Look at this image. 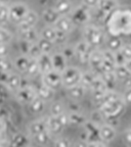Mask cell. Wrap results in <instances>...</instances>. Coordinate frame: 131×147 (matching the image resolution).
Listing matches in <instances>:
<instances>
[{
  "mask_svg": "<svg viewBox=\"0 0 131 147\" xmlns=\"http://www.w3.org/2000/svg\"><path fill=\"white\" fill-rule=\"evenodd\" d=\"M107 30L111 35L122 36L131 35V8L118 7L108 16L106 21Z\"/></svg>",
  "mask_w": 131,
  "mask_h": 147,
  "instance_id": "1",
  "label": "cell"
},
{
  "mask_svg": "<svg viewBox=\"0 0 131 147\" xmlns=\"http://www.w3.org/2000/svg\"><path fill=\"white\" fill-rule=\"evenodd\" d=\"M106 39V33L99 27L88 24L83 29V40L94 49H98L102 44H105Z\"/></svg>",
  "mask_w": 131,
  "mask_h": 147,
  "instance_id": "2",
  "label": "cell"
},
{
  "mask_svg": "<svg viewBox=\"0 0 131 147\" xmlns=\"http://www.w3.org/2000/svg\"><path fill=\"white\" fill-rule=\"evenodd\" d=\"M126 104H125L124 100L122 98V95L118 96L117 98L113 99V100L109 101L104 105H101L99 109L102 111L106 117H118L120 119L121 115L125 113L126 109Z\"/></svg>",
  "mask_w": 131,
  "mask_h": 147,
  "instance_id": "3",
  "label": "cell"
},
{
  "mask_svg": "<svg viewBox=\"0 0 131 147\" xmlns=\"http://www.w3.org/2000/svg\"><path fill=\"white\" fill-rule=\"evenodd\" d=\"M69 18H71V21L73 22L75 27L76 26H81V27L84 26L85 27L92 20L91 9L81 3L78 6L74 7L73 11L71 12Z\"/></svg>",
  "mask_w": 131,
  "mask_h": 147,
  "instance_id": "4",
  "label": "cell"
},
{
  "mask_svg": "<svg viewBox=\"0 0 131 147\" xmlns=\"http://www.w3.org/2000/svg\"><path fill=\"white\" fill-rule=\"evenodd\" d=\"M82 71L76 67H69L62 73V87L66 89L71 88L73 86H76L80 84Z\"/></svg>",
  "mask_w": 131,
  "mask_h": 147,
  "instance_id": "5",
  "label": "cell"
},
{
  "mask_svg": "<svg viewBox=\"0 0 131 147\" xmlns=\"http://www.w3.org/2000/svg\"><path fill=\"white\" fill-rule=\"evenodd\" d=\"M80 139L86 141L87 143L101 141L99 135V126L91 122L90 119H87L85 124L83 125V132L80 134Z\"/></svg>",
  "mask_w": 131,
  "mask_h": 147,
  "instance_id": "6",
  "label": "cell"
},
{
  "mask_svg": "<svg viewBox=\"0 0 131 147\" xmlns=\"http://www.w3.org/2000/svg\"><path fill=\"white\" fill-rule=\"evenodd\" d=\"M41 82L44 85L48 86L49 88L56 91L60 87H62V73L55 71V69H51L48 73L41 75Z\"/></svg>",
  "mask_w": 131,
  "mask_h": 147,
  "instance_id": "7",
  "label": "cell"
},
{
  "mask_svg": "<svg viewBox=\"0 0 131 147\" xmlns=\"http://www.w3.org/2000/svg\"><path fill=\"white\" fill-rule=\"evenodd\" d=\"M29 11H30V9L27 4L22 2L14 3V4L9 6V20L14 23H16V25H18L25 18V16H27Z\"/></svg>",
  "mask_w": 131,
  "mask_h": 147,
  "instance_id": "8",
  "label": "cell"
},
{
  "mask_svg": "<svg viewBox=\"0 0 131 147\" xmlns=\"http://www.w3.org/2000/svg\"><path fill=\"white\" fill-rule=\"evenodd\" d=\"M74 48H75V53H76L77 59H78L81 63L88 64L90 55H91L92 51L94 50V48L91 47L88 43H86L84 40L78 42L76 45L74 46Z\"/></svg>",
  "mask_w": 131,
  "mask_h": 147,
  "instance_id": "9",
  "label": "cell"
},
{
  "mask_svg": "<svg viewBox=\"0 0 131 147\" xmlns=\"http://www.w3.org/2000/svg\"><path fill=\"white\" fill-rule=\"evenodd\" d=\"M7 130L8 128H7L6 119H5L2 109L0 107V147H12L10 145L12 139L8 137Z\"/></svg>",
  "mask_w": 131,
  "mask_h": 147,
  "instance_id": "10",
  "label": "cell"
},
{
  "mask_svg": "<svg viewBox=\"0 0 131 147\" xmlns=\"http://www.w3.org/2000/svg\"><path fill=\"white\" fill-rule=\"evenodd\" d=\"M104 61V56H102V52L99 49H94L92 51L91 55H90L89 62L88 64L91 67V71H94L97 76H100L102 71H101V64Z\"/></svg>",
  "mask_w": 131,
  "mask_h": 147,
  "instance_id": "11",
  "label": "cell"
},
{
  "mask_svg": "<svg viewBox=\"0 0 131 147\" xmlns=\"http://www.w3.org/2000/svg\"><path fill=\"white\" fill-rule=\"evenodd\" d=\"M16 96H18V99L21 102L29 104L37 96L36 90H35V88L32 85L28 86V87H21L20 89H18Z\"/></svg>",
  "mask_w": 131,
  "mask_h": 147,
  "instance_id": "12",
  "label": "cell"
},
{
  "mask_svg": "<svg viewBox=\"0 0 131 147\" xmlns=\"http://www.w3.org/2000/svg\"><path fill=\"white\" fill-rule=\"evenodd\" d=\"M47 129V117H41V119H35L29 125V128H28V132H29V135L31 138H33L34 136L38 135L41 132L45 131Z\"/></svg>",
  "mask_w": 131,
  "mask_h": 147,
  "instance_id": "13",
  "label": "cell"
},
{
  "mask_svg": "<svg viewBox=\"0 0 131 147\" xmlns=\"http://www.w3.org/2000/svg\"><path fill=\"white\" fill-rule=\"evenodd\" d=\"M99 135H100L101 141L107 144V143H110L115 140L116 136H117V129L110 125L104 124L99 126Z\"/></svg>",
  "mask_w": 131,
  "mask_h": 147,
  "instance_id": "14",
  "label": "cell"
},
{
  "mask_svg": "<svg viewBox=\"0 0 131 147\" xmlns=\"http://www.w3.org/2000/svg\"><path fill=\"white\" fill-rule=\"evenodd\" d=\"M38 20H39L38 14H37L35 11H33V10H30V11L28 12L27 16H25V18H24L23 21H22L21 23L18 24L20 32H21V31L28 30V29L35 28L36 24L38 23Z\"/></svg>",
  "mask_w": 131,
  "mask_h": 147,
  "instance_id": "15",
  "label": "cell"
},
{
  "mask_svg": "<svg viewBox=\"0 0 131 147\" xmlns=\"http://www.w3.org/2000/svg\"><path fill=\"white\" fill-rule=\"evenodd\" d=\"M53 8L60 16H69L73 11L74 5L71 0H56L53 5Z\"/></svg>",
  "mask_w": 131,
  "mask_h": 147,
  "instance_id": "16",
  "label": "cell"
},
{
  "mask_svg": "<svg viewBox=\"0 0 131 147\" xmlns=\"http://www.w3.org/2000/svg\"><path fill=\"white\" fill-rule=\"evenodd\" d=\"M60 18V16L58 13V11L52 7H45L41 13L42 21L47 26H54L58 20Z\"/></svg>",
  "mask_w": 131,
  "mask_h": 147,
  "instance_id": "17",
  "label": "cell"
},
{
  "mask_svg": "<svg viewBox=\"0 0 131 147\" xmlns=\"http://www.w3.org/2000/svg\"><path fill=\"white\" fill-rule=\"evenodd\" d=\"M37 62H38V65H39L40 74L41 75L48 73L49 71L53 69L51 54H49V53H42L39 57L37 58Z\"/></svg>",
  "mask_w": 131,
  "mask_h": 147,
  "instance_id": "18",
  "label": "cell"
},
{
  "mask_svg": "<svg viewBox=\"0 0 131 147\" xmlns=\"http://www.w3.org/2000/svg\"><path fill=\"white\" fill-rule=\"evenodd\" d=\"M105 44L107 45V49L113 51V52L120 51L121 48L123 47V45H124L121 37L116 36V35H111V34H109V36H107Z\"/></svg>",
  "mask_w": 131,
  "mask_h": 147,
  "instance_id": "19",
  "label": "cell"
},
{
  "mask_svg": "<svg viewBox=\"0 0 131 147\" xmlns=\"http://www.w3.org/2000/svg\"><path fill=\"white\" fill-rule=\"evenodd\" d=\"M66 90H67L68 97L73 101H79L82 98H84V96L86 94V91H87V89L84 86L81 85V84L73 86L71 88H68Z\"/></svg>",
  "mask_w": 131,
  "mask_h": 147,
  "instance_id": "20",
  "label": "cell"
},
{
  "mask_svg": "<svg viewBox=\"0 0 131 147\" xmlns=\"http://www.w3.org/2000/svg\"><path fill=\"white\" fill-rule=\"evenodd\" d=\"M118 7H119V3L117 0H99L96 8L99 9L101 12H104L107 16H109Z\"/></svg>",
  "mask_w": 131,
  "mask_h": 147,
  "instance_id": "21",
  "label": "cell"
},
{
  "mask_svg": "<svg viewBox=\"0 0 131 147\" xmlns=\"http://www.w3.org/2000/svg\"><path fill=\"white\" fill-rule=\"evenodd\" d=\"M54 27L58 30L62 31V32L66 33L68 35L73 32V30L75 29V25L73 24V22L71 21V18L69 16H60L58 20V22L55 23Z\"/></svg>",
  "mask_w": 131,
  "mask_h": 147,
  "instance_id": "22",
  "label": "cell"
},
{
  "mask_svg": "<svg viewBox=\"0 0 131 147\" xmlns=\"http://www.w3.org/2000/svg\"><path fill=\"white\" fill-rule=\"evenodd\" d=\"M36 90V94L38 97H40L41 99H43L44 101H49L54 97L55 91L52 90L51 88H49L48 86L44 85L43 83H40V85L38 87H34Z\"/></svg>",
  "mask_w": 131,
  "mask_h": 147,
  "instance_id": "23",
  "label": "cell"
},
{
  "mask_svg": "<svg viewBox=\"0 0 131 147\" xmlns=\"http://www.w3.org/2000/svg\"><path fill=\"white\" fill-rule=\"evenodd\" d=\"M51 59H52L53 69L60 71V73H62L64 69H67L68 61L60 52H55L51 54Z\"/></svg>",
  "mask_w": 131,
  "mask_h": 147,
  "instance_id": "24",
  "label": "cell"
},
{
  "mask_svg": "<svg viewBox=\"0 0 131 147\" xmlns=\"http://www.w3.org/2000/svg\"><path fill=\"white\" fill-rule=\"evenodd\" d=\"M51 138H52V134L50 133L48 129H46L45 131L41 132L38 135L34 136L32 138L33 141L36 143L37 146L39 147H47L51 142Z\"/></svg>",
  "mask_w": 131,
  "mask_h": 147,
  "instance_id": "25",
  "label": "cell"
},
{
  "mask_svg": "<svg viewBox=\"0 0 131 147\" xmlns=\"http://www.w3.org/2000/svg\"><path fill=\"white\" fill-rule=\"evenodd\" d=\"M46 108V101L41 99L40 97L36 96L30 103H29V109L34 115H41Z\"/></svg>",
  "mask_w": 131,
  "mask_h": 147,
  "instance_id": "26",
  "label": "cell"
},
{
  "mask_svg": "<svg viewBox=\"0 0 131 147\" xmlns=\"http://www.w3.org/2000/svg\"><path fill=\"white\" fill-rule=\"evenodd\" d=\"M100 78L104 81L106 88L109 91H116V87L118 84V79L116 78L114 73H102L100 75Z\"/></svg>",
  "mask_w": 131,
  "mask_h": 147,
  "instance_id": "27",
  "label": "cell"
},
{
  "mask_svg": "<svg viewBox=\"0 0 131 147\" xmlns=\"http://www.w3.org/2000/svg\"><path fill=\"white\" fill-rule=\"evenodd\" d=\"M47 129L52 135H58L64 130V128L58 121L56 117H51V115L47 117Z\"/></svg>",
  "mask_w": 131,
  "mask_h": 147,
  "instance_id": "28",
  "label": "cell"
},
{
  "mask_svg": "<svg viewBox=\"0 0 131 147\" xmlns=\"http://www.w3.org/2000/svg\"><path fill=\"white\" fill-rule=\"evenodd\" d=\"M20 33H21V39L25 40L27 42H30V43H36L40 38V33L35 28L21 31Z\"/></svg>",
  "mask_w": 131,
  "mask_h": 147,
  "instance_id": "29",
  "label": "cell"
},
{
  "mask_svg": "<svg viewBox=\"0 0 131 147\" xmlns=\"http://www.w3.org/2000/svg\"><path fill=\"white\" fill-rule=\"evenodd\" d=\"M68 117H69V123L70 125L76 127H83L87 121V117L81 113H69L68 111Z\"/></svg>",
  "mask_w": 131,
  "mask_h": 147,
  "instance_id": "30",
  "label": "cell"
},
{
  "mask_svg": "<svg viewBox=\"0 0 131 147\" xmlns=\"http://www.w3.org/2000/svg\"><path fill=\"white\" fill-rule=\"evenodd\" d=\"M21 81L22 79L20 78L18 75H16L14 73H8L6 76L5 83H6V85L8 86V88L10 90H18L21 87Z\"/></svg>",
  "mask_w": 131,
  "mask_h": 147,
  "instance_id": "31",
  "label": "cell"
},
{
  "mask_svg": "<svg viewBox=\"0 0 131 147\" xmlns=\"http://www.w3.org/2000/svg\"><path fill=\"white\" fill-rule=\"evenodd\" d=\"M40 37L43 38L45 40H48V41L52 42L54 44L55 41V37H56V29H55L54 26H46L40 32Z\"/></svg>",
  "mask_w": 131,
  "mask_h": 147,
  "instance_id": "32",
  "label": "cell"
},
{
  "mask_svg": "<svg viewBox=\"0 0 131 147\" xmlns=\"http://www.w3.org/2000/svg\"><path fill=\"white\" fill-rule=\"evenodd\" d=\"M32 58L29 57L28 55H22L20 57L16 58V62H14V67L18 69V71L21 73H26L27 71V69L30 64V61Z\"/></svg>",
  "mask_w": 131,
  "mask_h": 147,
  "instance_id": "33",
  "label": "cell"
},
{
  "mask_svg": "<svg viewBox=\"0 0 131 147\" xmlns=\"http://www.w3.org/2000/svg\"><path fill=\"white\" fill-rule=\"evenodd\" d=\"M113 73L115 74L116 78L118 79L119 82H124L131 77V73L127 69L125 65H116Z\"/></svg>",
  "mask_w": 131,
  "mask_h": 147,
  "instance_id": "34",
  "label": "cell"
},
{
  "mask_svg": "<svg viewBox=\"0 0 131 147\" xmlns=\"http://www.w3.org/2000/svg\"><path fill=\"white\" fill-rule=\"evenodd\" d=\"M12 147H29L30 146V139L29 137L23 134H18V136L14 137L10 141Z\"/></svg>",
  "mask_w": 131,
  "mask_h": 147,
  "instance_id": "35",
  "label": "cell"
},
{
  "mask_svg": "<svg viewBox=\"0 0 131 147\" xmlns=\"http://www.w3.org/2000/svg\"><path fill=\"white\" fill-rule=\"evenodd\" d=\"M97 75L94 73V71H92L91 69L90 71H82V76H81V81H80V84L82 86L86 88V89H89V86L91 85L92 81L94 80L95 77Z\"/></svg>",
  "mask_w": 131,
  "mask_h": 147,
  "instance_id": "36",
  "label": "cell"
},
{
  "mask_svg": "<svg viewBox=\"0 0 131 147\" xmlns=\"http://www.w3.org/2000/svg\"><path fill=\"white\" fill-rule=\"evenodd\" d=\"M91 92H95V91H109L106 88V85H105L104 81L100 78V76H96L95 79L92 81L91 85L89 86V89Z\"/></svg>",
  "mask_w": 131,
  "mask_h": 147,
  "instance_id": "37",
  "label": "cell"
},
{
  "mask_svg": "<svg viewBox=\"0 0 131 147\" xmlns=\"http://www.w3.org/2000/svg\"><path fill=\"white\" fill-rule=\"evenodd\" d=\"M64 111H66L64 104L60 102V101H55L49 106V115H51V117H56V115H60Z\"/></svg>",
  "mask_w": 131,
  "mask_h": 147,
  "instance_id": "38",
  "label": "cell"
},
{
  "mask_svg": "<svg viewBox=\"0 0 131 147\" xmlns=\"http://www.w3.org/2000/svg\"><path fill=\"white\" fill-rule=\"evenodd\" d=\"M36 43H37V45L39 46V48L41 49L42 53H49V54H50V52L52 51L53 46H54V44H53L52 42L43 39L41 37L38 39V41H37Z\"/></svg>",
  "mask_w": 131,
  "mask_h": 147,
  "instance_id": "39",
  "label": "cell"
},
{
  "mask_svg": "<svg viewBox=\"0 0 131 147\" xmlns=\"http://www.w3.org/2000/svg\"><path fill=\"white\" fill-rule=\"evenodd\" d=\"M90 121L93 123H95V124H97L98 126H101V125L105 124V119H106V115L102 113V111H101L99 108H97V109L93 110L91 113V115H90Z\"/></svg>",
  "mask_w": 131,
  "mask_h": 147,
  "instance_id": "40",
  "label": "cell"
},
{
  "mask_svg": "<svg viewBox=\"0 0 131 147\" xmlns=\"http://www.w3.org/2000/svg\"><path fill=\"white\" fill-rule=\"evenodd\" d=\"M28 76L30 77H36L38 75H41L40 74V69H39V65H38V62H37V59H31L30 64L27 69V71H26Z\"/></svg>",
  "mask_w": 131,
  "mask_h": 147,
  "instance_id": "41",
  "label": "cell"
},
{
  "mask_svg": "<svg viewBox=\"0 0 131 147\" xmlns=\"http://www.w3.org/2000/svg\"><path fill=\"white\" fill-rule=\"evenodd\" d=\"M60 53L64 55V57L67 59V61L73 60L74 58H76V53H75V48H74V46H71V45L64 46V48H62V50L60 51Z\"/></svg>",
  "mask_w": 131,
  "mask_h": 147,
  "instance_id": "42",
  "label": "cell"
},
{
  "mask_svg": "<svg viewBox=\"0 0 131 147\" xmlns=\"http://www.w3.org/2000/svg\"><path fill=\"white\" fill-rule=\"evenodd\" d=\"M12 69V63L7 57H0V73L8 74Z\"/></svg>",
  "mask_w": 131,
  "mask_h": 147,
  "instance_id": "43",
  "label": "cell"
},
{
  "mask_svg": "<svg viewBox=\"0 0 131 147\" xmlns=\"http://www.w3.org/2000/svg\"><path fill=\"white\" fill-rule=\"evenodd\" d=\"M9 21V6L0 4V24H5Z\"/></svg>",
  "mask_w": 131,
  "mask_h": 147,
  "instance_id": "44",
  "label": "cell"
},
{
  "mask_svg": "<svg viewBox=\"0 0 131 147\" xmlns=\"http://www.w3.org/2000/svg\"><path fill=\"white\" fill-rule=\"evenodd\" d=\"M12 35L9 31L3 29L2 27H0V45L1 44H7L12 41Z\"/></svg>",
  "mask_w": 131,
  "mask_h": 147,
  "instance_id": "45",
  "label": "cell"
},
{
  "mask_svg": "<svg viewBox=\"0 0 131 147\" xmlns=\"http://www.w3.org/2000/svg\"><path fill=\"white\" fill-rule=\"evenodd\" d=\"M53 147H73V144L68 138L58 137L53 142Z\"/></svg>",
  "mask_w": 131,
  "mask_h": 147,
  "instance_id": "46",
  "label": "cell"
},
{
  "mask_svg": "<svg viewBox=\"0 0 131 147\" xmlns=\"http://www.w3.org/2000/svg\"><path fill=\"white\" fill-rule=\"evenodd\" d=\"M41 54H42V51L39 48V46L37 45V43H32V45L30 47V50H29V53H28V56L33 58V59H37Z\"/></svg>",
  "mask_w": 131,
  "mask_h": 147,
  "instance_id": "47",
  "label": "cell"
},
{
  "mask_svg": "<svg viewBox=\"0 0 131 147\" xmlns=\"http://www.w3.org/2000/svg\"><path fill=\"white\" fill-rule=\"evenodd\" d=\"M116 67V63L111 60L104 59L102 64H101V71L102 73H113Z\"/></svg>",
  "mask_w": 131,
  "mask_h": 147,
  "instance_id": "48",
  "label": "cell"
},
{
  "mask_svg": "<svg viewBox=\"0 0 131 147\" xmlns=\"http://www.w3.org/2000/svg\"><path fill=\"white\" fill-rule=\"evenodd\" d=\"M56 29V28H55ZM68 39V34L62 32V31L58 30L56 29V37H55V41L54 44H58V45H60V44H64L66 41Z\"/></svg>",
  "mask_w": 131,
  "mask_h": 147,
  "instance_id": "49",
  "label": "cell"
},
{
  "mask_svg": "<svg viewBox=\"0 0 131 147\" xmlns=\"http://www.w3.org/2000/svg\"><path fill=\"white\" fill-rule=\"evenodd\" d=\"M56 119H58V121L60 123V125H62V127H64V129L67 128L68 126L70 125L69 123V117H68V113H60V115H56Z\"/></svg>",
  "mask_w": 131,
  "mask_h": 147,
  "instance_id": "50",
  "label": "cell"
},
{
  "mask_svg": "<svg viewBox=\"0 0 131 147\" xmlns=\"http://www.w3.org/2000/svg\"><path fill=\"white\" fill-rule=\"evenodd\" d=\"M114 53H115L116 65H125L127 59L124 57V55L122 54V52H121V51H117V52H114Z\"/></svg>",
  "mask_w": 131,
  "mask_h": 147,
  "instance_id": "51",
  "label": "cell"
},
{
  "mask_svg": "<svg viewBox=\"0 0 131 147\" xmlns=\"http://www.w3.org/2000/svg\"><path fill=\"white\" fill-rule=\"evenodd\" d=\"M31 45H32V43L21 39V41H20V49H21V52L23 53V55H28Z\"/></svg>",
  "mask_w": 131,
  "mask_h": 147,
  "instance_id": "52",
  "label": "cell"
},
{
  "mask_svg": "<svg viewBox=\"0 0 131 147\" xmlns=\"http://www.w3.org/2000/svg\"><path fill=\"white\" fill-rule=\"evenodd\" d=\"M68 109H69V113H81L82 111L78 101L73 100H71V102H69V104H68Z\"/></svg>",
  "mask_w": 131,
  "mask_h": 147,
  "instance_id": "53",
  "label": "cell"
},
{
  "mask_svg": "<svg viewBox=\"0 0 131 147\" xmlns=\"http://www.w3.org/2000/svg\"><path fill=\"white\" fill-rule=\"evenodd\" d=\"M121 95H122V98L124 100L125 104L126 105H131V87L125 88V91Z\"/></svg>",
  "mask_w": 131,
  "mask_h": 147,
  "instance_id": "54",
  "label": "cell"
},
{
  "mask_svg": "<svg viewBox=\"0 0 131 147\" xmlns=\"http://www.w3.org/2000/svg\"><path fill=\"white\" fill-rule=\"evenodd\" d=\"M120 51L122 52V54L127 60L131 59V44H124Z\"/></svg>",
  "mask_w": 131,
  "mask_h": 147,
  "instance_id": "55",
  "label": "cell"
},
{
  "mask_svg": "<svg viewBox=\"0 0 131 147\" xmlns=\"http://www.w3.org/2000/svg\"><path fill=\"white\" fill-rule=\"evenodd\" d=\"M123 141L127 147H131V128L127 129L123 134Z\"/></svg>",
  "mask_w": 131,
  "mask_h": 147,
  "instance_id": "56",
  "label": "cell"
},
{
  "mask_svg": "<svg viewBox=\"0 0 131 147\" xmlns=\"http://www.w3.org/2000/svg\"><path fill=\"white\" fill-rule=\"evenodd\" d=\"M98 2L99 0H82V4H84L85 6H87L90 9H93L95 7H97Z\"/></svg>",
  "mask_w": 131,
  "mask_h": 147,
  "instance_id": "57",
  "label": "cell"
},
{
  "mask_svg": "<svg viewBox=\"0 0 131 147\" xmlns=\"http://www.w3.org/2000/svg\"><path fill=\"white\" fill-rule=\"evenodd\" d=\"M8 54V49H7L6 44H1L0 45V57H7Z\"/></svg>",
  "mask_w": 131,
  "mask_h": 147,
  "instance_id": "58",
  "label": "cell"
},
{
  "mask_svg": "<svg viewBox=\"0 0 131 147\" xmlns=\"http://www.w3.org/2000/svg\"><path fill=\"white\" fill-rule=\"evenodd\" d=\"M87 147H107V144L102 141L98 142H89L87 143Z\"/></svg>",
  "mask_w": 131,
  "mask_h": 147,
  "instance_id": "59",
  "label": "cell"
},
{
  "mask_svg": "<svg viewBox=\"0 0 131 147\" xmlns=\"http://www.w3.org/2000/svg\"><path fill=\"white\" fill-rule=\"evenodd\" d=\"M73 147H87V142H86V141L80 140L75 145H73Z\"/></svg>",
  "mask_w": 131,
  "mask_h": 147,
  "instance_id": "60",
  "label": "cell"
},
{
  "mask_svg": "<svg viewBox=\"0 0 131 147\" xmlns=\"http://www.w3.org/2000/svg\"><path fill=\"white\" fill-rule=\"evenodd\" d=\"M125 67H127V69H128V71L131 73V59L127 60L126 63H125Z\"/></svg>",
  "mask_w": 131,
  "mask_h": 147,
  "instance_id": "61",
  "label": "cell"
},
{
  "mask_svg": "<svg viewBox=\"0 0 131 147\" xmlns=\"http://www.w3.org/2000/svg\"><path fill=\"white\" fill-rule=\"evenodd\" d=\"M6 1H8V0H0V4H5Z\"/></svg>",
  "mask_w": 131,
  "mask_h": 147,
  "instance_id": "62",
  "label": "cell"
},
{
  "mask_svg": "<svg viewBox=\"0 0 131 147\" xmlns=\"http://www.w3.org/2000/svg\"><path fill=\"white\" fill-rule=\"evenodd\" d=\"M130 36H131V35H130Z\"/></svg>",
  "mask_w": 131,
  "mask_h": 147,
  "instance_id": "63",
  "label": "cell"
}]
</instances>
